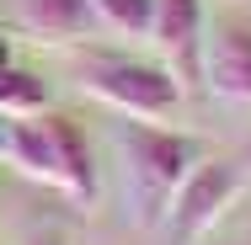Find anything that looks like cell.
Listing matches in <instances>:
<instances>
[{
	"label": "cell",
	"instance_id": "6da1fadb",
	"mask_svg": "<svg viewBox=\"0 0 251 245\" xmlns=\"http://www.w3.org/2000/svg\"><path fill=\"white\" fill-rule=\"evenodd\" d=\"M123 160H128V187H134L139 224H155V219H166L176 187L187 181V171L198 165L203 155L187 134H171L160 123L128 117L123 123Z\"/></svg>",
	"mask_w": 251,
	"mask_h": 245
},
{
	"label": "cell",
	"instance_id": "7a4b0ae2",
	"mask_svg": "<svg viewBox=\"0 0 251 245\" xmlns=\"http://www.w3.org/2000/svg\"><path fill=\"white\" fill-rule=\"evenodd\" d=\"M80 91L139 123L171 117L187 96L160 64H139V59H80Z\"/></svg>",
	"mask_w": 251,
	"mask_h": 245
},
{
	"label": "cell",
	"instance_id": "3957f363",
	"mask_svg": "<svg viewBox=\"0 0 251 245\" xmlns=\"http://www.w3.org/2000/svg\"><path fill=\"white\" fill-rule=\"evenodd\" d=\"M241 187H246V171H241L235 160H198V165L187 171V181L176 187L171 208H166L171 245H198L203 235L219 224V213L241 197Z\"/></svg>",
	"mask_w": 251,
	"mask_h": 245
},
{
	"label": "cell",
	"instance_id": "277c9868",
	"mask_svg": "<svg viewBox=\"0 0 251 245\" xmlns=\"http://www.w3.org/2000/svg\"><path fill=\"white\" fill-rule=\"evenodd\" d=\"M208 22H203V0H155V32L150 43L160 48V69L182 86V91H193L203 75V32Z\"/></svg>",
	"mask_w": 251,
	"mask_h": 245
},
{
	"label": "cell",
	"instance_id": "5b68a950",
	"mask_svg": "<svg viewBox=\"0 0 251 245\" xmlns=\"http://www.w3.org/2000/svg\"><path fill=\"white\" fill-rule=\"evenodd\" d=\"M203 86L235 107H251V27L219 22L203 38Z\"/></svg>",
	"mask_w": 251,
	"mask_h": 245
},
{
	"label": "cell",
	"instance_id": "8992f818",
	"mask_svg": "<svg viewBox=\"0 0 251 245\" xmlns=\"http://www.w3.org/2000/svg\"><path fill=\"white\" fill-rule=\"evenodd\" d=\"M43 128H49L53 144V171H59V192H70L80 208L97 202V160H91V139L75 117L64 112H43Z\"/></svg>",
	"mask_w": 251,
	"mask_h": 245
},
{
	"label": "cell",
	"instance_id": "52a82bcc",
	"mask_svg": "<svg viewBox=\"0 0 251 245\" xmlns=\"http://www.w3.org/2000/svg\"><path fill=\"white\" fill-rule=\"evenodd\" d=\"M16 16L38 43H70L97 27L86 0H16Z\"/></svg>",
	"mask_w": 251,
	"mask_h": 245
},
{
	"label": "cell",
	"instance_id": "ba28073f",
	"mask_svg": "<svg viewBox=\"0 0 251 245\" xmlns=\"http://www.w3.org/2000/svg\"><path fill=\"white\" fill-rule=\"evenodd\" d=\"M5 155H11V165H16L27 181L59 187V171H53V144H49V128H43V112H38V117H16V123L5 128Z\"/></svg>",
	"mask_w": 251,
	"mask_h": 245
},
{
	"label": "cell",
	"instance_id": "9c48e42d",
	"mask_svg": "<svg viewBox=\"0 0 251 245\" xmlns=\"http://www.w3.org/2000/svg\"><path fill=\"white\" fill-rule=\"evenodd\" d=\"M86 5H91V22L112 38L145 43L155 32V0H86Z\"/></svg>",
	"mask_w": 251,
	"mask_h": 245
},
{
	"label": "cell",
	"instance_id": "30bf717a",
	"mask_svg": "<svg viewBox=\"0 0 251 245\" xmlns=\"http://www.w3.org/2000/svg\"><path fill=\"white\" fill-rule=\"evenodd\" d=\"M38 112H49L43 75L16 69V64H0V117H38Z\"/></svg>",
	"mask_w": 251,
	"mask_h": 245
},
{
	"label": "cell",
	"instance_id": "8fae6325",
	"mask_svg": "<svg viewBox=\"0 0 251 245\" xmlns=\"http://www.w3.org/2000/svg\"><path fill=\"white\" fill-rule=\"evenodd\" d=\"M0 155H5V128H0Z\"/></svg>",
	"mask_w": 251,
	"mask_h": 245
},
{
	"label": "cell",
	"instance_id": "7c38bea8",
	"mask_svg": "<svg viewBox=\"0 0 251 245\" xmlns=\"http://www.w3.org/2000/svg\"><path fill=\"white\" fill-rule=\"evenodd\" d=\"M235 245H251V240H235Z\"/></svg>",
	"mask_w": 251,
	"mask_h": 245
},
{
	"label": "cell",
	"instance_id": "4fadbf2b",
	"mask_svg": "<svg viewBox=\"0 0 251 245\" xmlns=\"http://www.w3.org/2000/svg\"><path fill=\"white\" fill-rule=\"evenodd\" d=\"M49 245H59V240H49Z\"/></svg>",
	"mask_w": 251,
	"mask_h": 245
}]
</instances>
